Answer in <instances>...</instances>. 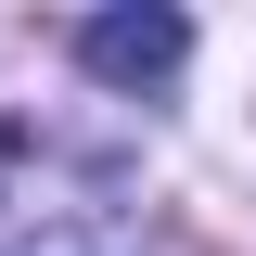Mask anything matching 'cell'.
Instances as JSON below:
<instances>
[{"label": "cell", "mask_w": 256, "mask_h": 256, "mask_svg": "<svg viewBox=\"0 0 256 256\" xmlns=\"http://www.w3.org/2000/svg\"><path fill=\"white\" fill-rule=\"evenodd\" d=\"M77 64H90L102 90H166V77L192 64V26L166 13V0H116V13L77 26Z\"/></svg>", "instance_id": "cell-1"}, {"label": "cell", "mask_w": 256, "mask_h": 256, "mask_svg": "<svg viewBox=\"0 0 256 256\" xmlns=\"http://www.w3.org/2000/svg\"><path fill=\"white\" fill-rule=\"evenodd\" d=\"M13 256H141V244H128L116 218H52V230H26Z\"/></svg>", "instance_id": "cell-2"}]
</instances>
